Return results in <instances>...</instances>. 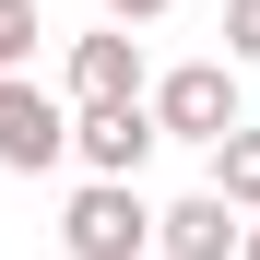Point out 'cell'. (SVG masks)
I'll return each mask as SVG.
<instances>
[{"label": "cell", "mask_w": 260, "mask_h": 260, "mask_svg": "<svg viewBox=\"0 0 260 260\" xmlns=\"http://www.w3.org/2000/svg\"><path fill=\"white\" fill-rule=\"evenodd\" d=\"M154 248V201L130 178H83L71 213H59V260H142Z\"/></svg>", "instance_id": "1"}, {"label": "cell", "mask_w": 260, "mask_h": 260, "mask_svg": "<svg viewBox=\"0 0 260 260\" xmlns=\"http://www.w3.org/2000/svg\"><path fill=\"white\" fill-rule=\"evenodd\" d=\"M71 154V95H48L36 71H0V178H48Z\"/></svg>", "instance_id": "2"}, {"label": "cell", "mask_w": 260, "mask_h": 260, "mask_svg": "<svg viewBox=\"0 0 260 260\" xmlns=\"http://www.w3.org/2000/svg\"><path fill=\"white\" fill-rule=\"evenodd\" d=\"M154 118H166V142H201V154H213V142L248 118V107H237V59H178V71L154 83Z\"/></svg>", "instance_id": "3"}, {"label": "cell", "mask_w": 260, "mask_h": 260, "mask_svg": "<svg viewBox=\"0 0 260 260\" xmlns=\"http://www.w3.org/2000/svg\"><path fill=\"white\" fill-rule=\"evenodd\" d=\"M154 142H166L154 95H107V107H71V154L95 166V178H142V166H154Z\"/></svg>", "instance_id": "4"}, {"label": "cell", "mask_w": 260, "mask_h": 260, "mask_svg": "<svg viewBox=\"0 0 260 260\" xmlns=\"http://www.w3.org/2000/svg\"><path fill=\"white\" fill-rule=\"evenodd\" d=\"M237 237H248V213H237L225 189H189V201L154 213V248H166V260H237Z\"/></svg>", "instance_id": "5"}, {"label": "cell", "mask_w": 260, "mask_h": 260, "mask_svg": "<svg viewBox=\"0 0 260 260\" xmlns=\"http://www.w3.org/2000/svg\"><path fill=\"white\" fill-rule=\"evenodd\" d=\"M107 95H154V83H142V36H130V24L71 36V107H107Z\"/></svg>", "instance_id": "6"}, {"label": "cell", "mask_w": 260, "mask_h": 260, "mask_svg": "<svg viewBox=\"0 0 260 260\" xmlns=\"http://www.w3.org/2000/svg\"><path fill=\"white\" fill-rule=\"evenodd\" d=\"M213 189H225L237 213H260V130H248V118L225 130V142H213Z\"/></svg>", "instance_id": "7"}, {"label": "cell", "mask_w": 260, "mask_h": 260, "mask_svg": "<svg viewBox=\"0 0 260 260\" xmlns=\"http://www.w3.org/2000/svg\"><path fill=\"white\" fill-rule=\"evenodd\" d=\"M36 36H48L36 0H0V71H36Z\"/></svg>", "instance_id": "8"}, {"label": "cell", "mask_w": 260, "mask_h": 260, "mask_svg": "<svg viewBox=\"0 0 260 260\" xmlns=\"http://www.w3.org/2000/svg\"><path fill=\"white\" fill-rule=\"evenodd\" d=\"M225 59L260 71V0H225Z\"/></svg>", "instance_id": "9"}, {"label": "cell", "mask_w": 260, "mask_h": 260, "mask_svg": "<svg viewBox=\"0 0 260 260\" xmlns=\"http://www.w3.org/2000/svg\"><path fill=\"white\" fill-rule=\"evenodd\" d=\"M154 12H178V0H107V24H154Z\"/></svg>", "instance_id": "10"}, {"label": "cell", "mask_w": 260, "mask_h": 260, "mask_svg": "<svg viewBox=\"0 0 260 260\" xmlns=\"http://www.w3.org/2000/svg\"><path fill=\"white\" fill-rule=\"evenodd\" d=\"M237 260H260V213H248V237H237Z\"/></svg>", "instance_id": "11"}]
</instances>
